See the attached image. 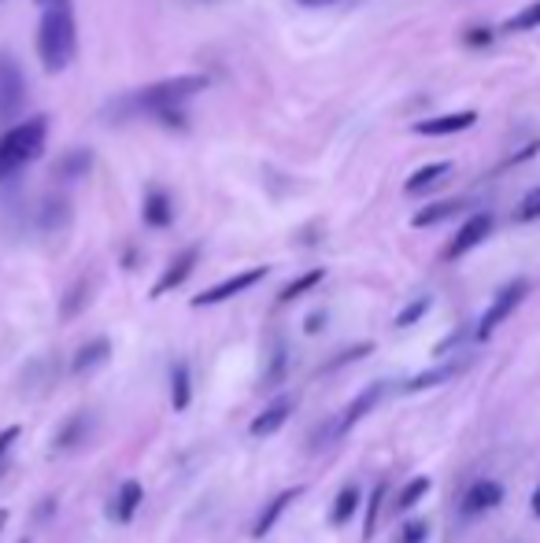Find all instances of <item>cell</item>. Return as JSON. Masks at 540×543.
<instances>
[{"instance_id":"cell-1","label":"cell","mask_w":540,"mask_h":543,"mask_svg":"<svg viewBox=\"0 0 540 543\" xmlns=\"http://www.w3.org/2000/svg\"><path fill=\"white\" fill-rule=\"evenodd\" d=\"M208 89V78L204 74H178V78H163L156 85H145V89H134L111 104V115L115 119H134V115H160V111L182 108L185 100H193L197 93Z\"/></svg>"},{"instance_id":"cell-2","label":"cell","mask_w":540,"mask_h":543,"mask_svg":"<svg viewBox=\"0 0 540 543\" xmlns=\"http://www.w3.org/2000/svg\"><path fill=\"white\" fill-rule=\"evenodd\" d=\"M74 49H78V37H74L71 0H52V4H45V15L37 26V56L45 63V71L60 74L71 67Z\"/></svg>"},{"instance_id":"cell-3","label":"cell","mask_w":540,"mask_h":543,"mask_svg":"<svg viewBox=\"0 0 540 543\" xmlns=\"http://www.w3.org/2000/svg\"><path fill=\"white\" fill-rule=\"evenodd\" d=\"M45 137H49V119L45 115L15 122V126L0 133V181H8L26 163H34L45 152Z\"/></svg>"},{"instance_id":"cell-4","label":"cell","mask_w":540,"mask_h":543,"mask_svg":"<svg viewBox=\"0 0 540 543\" xmlns=\"http://www.w3.org/2000/svg\"><path fill=\"white\" fill-rule=\"evenodd\" d=\"M529 296V281L526 278H518L511 281V285H504V289L496 292V300L489 303V311L481 314V322H478V340H489L496 329L504 326L507 318L522 307V300Z\"/></svg>"},{"instance_id":"cell-5","label":"cell","mask_w":540,"mask_h":543,"mask_svg":"<svg viewBox=\"0 0 540 543\" xmlns=\"http://www.w3.org/2000/svg\"><path fill=\"white\" fill-rule=\"evenodd\" d=\"M263 278H267V266H248V270H241V274H234V278H226V281H219V285H211V289L197 292V296H193V307H215V303L234 300V296L248 292Z\"/></svg>"},{"instance_id":"cell-6","label":"cell","mask_w":540,"mask_h":543,"mask_svg":"<svg viewBox=\"0 0 540 543\" xmlns=\"http://www.w3.org/2000/svg\"><path fill=\"white\" fill-rule=\"evenodd\" d=\"M26 82L12 56H0V122H12L23 111Z\"/></svg>"},{"instance_id":"cell-7","label":"cell","mask_w":540,"mask_h":543,"mask_svg":"<svg viewBox=\"0 0 540 543\" xmlns=\"http://www.w3.org/2000/svg\"><path fill=\"white\" fill-rule=\"evenodd\" d=\"M489 233H492V215H485V211H481V215H470L467 222L459 226V233L452 237V244L444 248V259H448V263L463 259V255L474 252V248H478V244L485 241Z\"/></svg>"},{"instance_id":"cell-8","label":"cell","mask_w":540,"mask_h":543,"mask_svg":"<svg viewBox=\"0 0 540 543\" xmlns=\"http://www.w3.org/2000/svg\"><path fill=\"white\" fill-rule=\"evenodd\" d=\"M197 259H200V248H197V244H193V248H185V252L174 255L171 263H167V270L160 274V281L152 285V300H160V296H167L171 289H178V285H182V281L189 278V274H193V266H197Z\"/></svg>"},{"instance_id":"cell-9","label":"cell","mask_w":540,"mask_h":543,"mask_svg":"<svg viewBox=\"0 0 540 543\" xmlns=\"http://www.w3.org/2000/svg\"><path fill=\"white\" fill-rule=\"evenodd\" d=\"M385 381H374V385H367L363 388V392H359L356 399H352V407H348V411H344V418L337 425H333V436H341V433H348V429H352V425L359 422V418H367L370 411H374V407H378L381 403V396H385Z\"/></svg>"},{"instance_id":"cell-10","label":"cell","mask_w":540,"mask_h":543,"mask_svg":"<svg viewBox=\"0 0 540 543\" xmlns=\"http://www.w3.org/2000/svg\"><path fill=\"white\" fill-rule=\"evenodd\" d=\"M500 503H504V484H496V481L470 484V492L463 495V518H478V514L500 507Z\"/></svg>"},{"instance_id":"cell-11","label":"cell","mask_w":540,"mask_h":543,"mask_svg":"<svg viewBox=\"0 0 540 543\" xmlns=\"http://www.w3.org/2000/svg\"><path fill=\"white\" fill-rule=\"evenodd\" d=\"M478 122V111H452V115H437V119L415 122V133L422 137H448V133H463Z\"/></svg>"},{"instance_id":"cell-12","label":"cell","mask_w":540,"mask_h":543,"mask_svg":"<svg viewBox=\"0 0 540 543\" xmlns=\"http://www.w3.org/2000/svg\"><path fill=\"white\" fill-rule=\"evenodd\" d=\"M300 495H304V484H296V488H285V492L274 495L267 507L259 510L256 525H252V536H256V540H263V536H267V532L274 529V525H278V518L285 514V507H289V503H296Z\"/></svg>"},{"instance_id":"cell-13","label":"cell","mask_w":540,"mask_h":543,"mask_svg":"<svg viewBox=\"0 0 540 543\" xmlns=\"http://www.w3.org/2000/svg\"><path fill=\"white\" fill-rule=\"evenodd\" d=\"M293 407L296 403L293 399H285V396L274 399V403H267V407L252 418V429H248V433L252 436H274L285 422H289V418H293Z\"/></svg>"},{"instance_id":"cell-14","label":"cell","mask_w":540,"mask_h":543,"mask_svg":"<svg viewBox=\"0 0 540 543\" xmlns=\"http://www.w3.org/2000/svg\"><path fill=\"white\" fill-rule=\"evenodd\" d=\"M108 359H111V340L108 337L89 340V344H82V348L74 351L71 374H93V370H100Z\"/></svg>"},{"instance_id":"cell-15","label":"cell","mask_w":540,"mask_h":543,"mask_svg":"<svg viewBox=\"0 0 540 543\" xmlns=\"http://www.w3.org/2000/svg\"><path fill=\"white\" fill-rule=\"evenodd\" d=\"M452 174V163L448 159H441V163H426V167H418L411 178H407L404 185V193L407 196H422V193H430L433 185H441L444 178Z\"/></svg>"},{"instance_id":"cell-16","label":"cell","mask_w":540,"mask_h":543,"mask_svg":"<svg viewBox=\"0 0 540 543\" xmlns=\"http://www.w3.org/2000/svg\"><path fill=\"white\" fill-rule=\"evenodd\" d=\"M141 215H145V222L152 226V230H167L174 222V204L171 196L163 193V189H148L145 193V207H141Z\"/></svg>"},{"instance_id":"cell-17","label":"cell","mask_w":540,"mask_h":543,"mask_svg":"<svg viewBox=\"0 0 540 543\" xmlns=\"http://www.w3.org/2000/svg\"><path fill=\"white\" fill-rule=\"evenodd\" d=\"M141 503H145V488H141V481H123V488L115 492V521H119V525H130Z\"/></svg>"},{"instance_id":"cell-18","label":"cell","mask_w":540,"mask_h":543,"mask_svg":"<svg viewBox=\"0 0 540 543\" xmlns=\"http://www.w3.org/2000/svg\"><path fill=\"white\" fill-rule=\"evenodd\" d=\"M359 488L356 484H344L341 492H337V499H333V507H330V525H348V521L356 518V510H359Z\"/></svg>"},{"instance_id":"cell-19","label":"cell","mask_w":540,"mask_h":543,"mask_svg":"<svg viewBox=\"0 0 540 543\" xmlns=\"http://www.w3.org/2000/svg\"><path fill=\"white\" fill-rule=\"evenodd\" d=\"M93 167V152L89 148H74V152H67V156L56 163V178H63V181H74V178H82L86 170Z\"/></svg>"},{"instance_id":"cell-20","label":"cell","mask_w":540,"mask_h":543,"mask_svg":"<svg viewBox=\"0 0 540 543\" xmlns=\"http://www.w3.org/2000/svg\"><path fill=\"white\" fill-rule=\"evenodd\" d=\"M189 399H193V381H189V366L178 362L171 370V407L174 411H185L189 407Z\"/></svg>"},{"instance_id":"cell-21","label":"cell","mask_w":540,"mask_h":543,"mask_svg":"<svg viewBox=\"0 0 540 543\" xmlns=\"http://www.w3.org/2000/svg\"><path fill=\"white\" fill-rule=\"evenodd\" d=\"M455 374H459V362H448V366H437V370H426V374L404 381V392H422V388L444 385V381H452Z\"/></svg>"},{"instance_id":"cell-22","label":"cell","mask_w":540,"mask_h":543,"mask_svg":"<svg viewBox=\"0 0 540 543\" xmlns=\"http://www.w3.org/2000/svg\"><path fill=\"white\" fill-rule=\"evenodd\" d=\"M459 200H444V204H430V207H422L415 218H411V226L415 230H426V226H437V222H444V218H452L455 211H459Z\"/></svg>"},{"instance_id":"cell-23","label":"cell","mask_w":540,"mask_h":543,"mask_svg":"<svg viewBox=\"0 0 540 543\" xmlns=\"http://www.w3.org/2000/svg\"><path fill=\"white\" fill-rule=\"evenodd\" d=\"M322 278H326V270H322V266H319V270H307V274H300V278L289 281V285H285V289L278 292V303H293V300H300V296L315 289V285H319Z\"/></svg>"},{"instance_id":"cell-24","label":"cell","mask_w":540,"mask_h":543,"mask_svg":"<svg viewBox=\"0 0 540 543\" xmlns=\"http://www.w3.org/2000/svg\"><path fill=\"white\" fill-rule=\"evenodd\" d=\"M540 26V0H533V4H526L518 15H511L504 23L507 34H526V30H537Z\"/></svg>"},{"instance_id":"cell-25","label":"cell","mask_w":540,"mask_h":543,"mask_svg":"<svg viewBox=\"0 0 540 543\" xmlns=\"http://www.w3.org/2000/svg\"><path fill=\"white\" fill-rule=\"evenodd\" d=\"M385 481L374 484V492H370V503H367V521H363V540H374V532H378V518H381V503H385Z\"/></svg>"},{"instance_id":"cell-26","label":"cell","mask_w":540,"mask_h":543,"mask_svg":"<svg viewBox=\"0 0 540 543\" xmlns=\"http://www.w3.org/2000/svg\"><path fill=\"white\" fill-rule=\"evenodd\" d=\"M430 488H433L430 477H415V481H407L404 492H400V499H396V510H400V514H407L415 503H422V495L430 492Z\"/></svg>"},{"instance_id":"cell-27","label":"cell","mask_w":540,"mask_h":543,"mask_svg":"<svg viewBox=\"0 0 540 543\" xmlns=\"http://www.w3.org/2000/svg\"><path fill=\"white\" fill-rule=\"evenodd\" d=\"M89 422H93V418H89V414H74L71 422L63 425V433L56 436V447H74V444H78V440H82V436H86Z\"/></svg>"},{"instance_id":"cell-28","label":"cell","mask_w":540,"mask_h":543,"mask_svg":"<svg viewBox=\"0 0 540 543\" xmlns=\"http://www.w3.org/2000/svg\"><path fill=\"white\" fill-rule=\"evenodd\" d=\"M430 303H433V300H430V296H418V300H415V303H407L404 311L396 314V329H407V326H415L418 318H422V314L430 311Z\"/></svg>"},{"instance_id":"cell-29","label":"cell","mask_w":540,"mask_h":543,"mask_svg":"<svg viewBox=\"0 0 540 543\" xmlns=\"http://www.w3.org/2000/svg\"><path fill=\"white\" fill-rule=\"evenodd\" d=\"M537 218H540V185L522 196V204L515 211V222H537Z\"/></svg>"},{"instance_id":"cell-30","label":"cell","mask_w":540,"mask_h":543,"mask_svg":"<svg viewBox=\"0 0 540 543\" xmlns=\"http://www.w3.org/2000/svg\"><path fill=\"white\" fill-rule=\"evenodd\" d=\"M82 303H89V285H86V281H78V285L71 289V296L63 300V318H74Z\"/></svg>"},{"instance_id":"cell-31","label":"cell","mask_w":540,"mask_h":543,"mask_svg":"<svg viewBox=\"0 0 540 543\" xmlns=\"http://www.w3.org/2000/svg\"><path fill=\"white\" fill-rule=\"evenodd\" d=\"M430 536V525L426 521H407L404 529H400V543H422Z\"/></svg>"},{"instance_id":"cell-32","label":"cell","mask_w":540,"mask_h":543,"mask_svg":"<svg viewBox=\"0 0 540 543\" xmlns=\"http://www.w3.org/2000/svg\"><path fill=\"white\" fill-rule=\"evenodd\" d=\"M374 351V344H359V348H352V351H341L337 359L326 366V370H337V366H344V362H356V359H363V355H370Z\"/></svg>"},{"instance_id":"cell-33","label":"cell","mask_w":540,"mask_h":543,"mask_svg":"<svg viewBox=\"0 0 540 543\" xmlns=\"http://www.w3.org/2000/svg\"><path fill=\"white\" fill-rule=\"evenodd\" d=\"M282 377H285V351L278 348L274 351V362H270V374H267V385H282Z\"/></svg>"},{"instance_id":"cell-34","label":"cell","mask_w":540,"mask_h":543,"mask_svg":"<svg viewBox=\"0 0 540 543\" xmlns=\"http://www.w3.org/2000/svg\"><path fill=\"white\" fill-rule=\"evenodd\" d=\"M19 433H23L19 425H8V429H0V462H4V455H8V451H12V444L19 440Z\"/></svg>"},{"instance_id":"cell-35","label":"cell","mask_w":540,"mask_h":543,"mask_svg":"<svg viewBox=\"0 0 540 543\" xmlns=\"http://www.w3.org/2000/svg\"><path fill=\"white\" fill-rule=\"evenodd\" d=\"M322 326H326V311H311L304 318V333H307V337H315Z\"/></svg>"},{"instance_id":"cell-36","label":"cell","mask_w":540,"mask_h":543,"mask_svg":"<svg viewBox=\"0 0 540 543\" xmlns=\"http://www.w3.org/2000/svg\"><path fill=\"white\" fill-rule=\"evenodd\" d=\"M537 152H540V141H533V145H526L522 152H515V156L507 159V167H511V163H526V159H533Z\"/></svg>"},{"instance_id":"cell-37","label":"cell","mask_w":540,"mask_h":543,"mask_svg":"<svg viewBox=\"0 0 540 543\" xmlns=\"http://www.w3.org/2000/svg\"><path fill=\"white\" fill-rule=\"evenodd\" d=\"M492 41V30H470L467 34V45H489Z\"/></svg>"},{"instance_id":"cell-38","label":"cell","mask_w":540,"mask_h":543,"mask_svg":"<svg viewBox=\"0 0 540 543\" xmlns=\"http://www.w3.org/2000/svg\"><path fill=\"white\" fill-rule=\"evenodd\" d=\"M296 4H304V8H326V4H337V0H296Z\"/></svg>"},{"instance_id":"cell-39","label":"cell","mask_w":540,"mask_h":543,"mask_svg":"<svg viewBox=\"0 0 540 543\" xmlns=\"http://www.w3.org/2000/svg\"><path fill=\"white\" fill-rule=\"evenodd\" d=\"M529 507H533V514H537V518H540V488H537V492H533V503H529Z\"/></svg>"},{"instance_id":"cell-40","label":"cell","mask_w":540,"mask_h":543,"mask_svg":"<svg viewBox=\"0 0 540 543\" xmlns=\"http://www.w3.org/2000/svg\"><path fill=\"white\" fill-rule=\"evenodd\" d=\"M4 525H8V510L0 507V532H4Z\"/></svg>"},{"instance_id":"cell-41","label":"cell","mask_w":540,"mask_h":543,"mask_svg":"<svg viewBox=\"0 0 540 543\" xmlns=\"http://www.w3.org/2000/svg\"><path fill=\"white\" fill-rule=\"evenodd\" d=\"M0 473H4V462H0Z\"/></svg>"}]
</instances>
